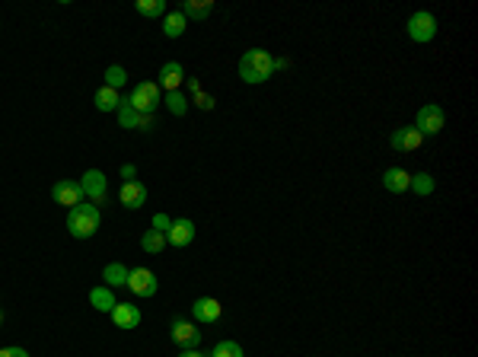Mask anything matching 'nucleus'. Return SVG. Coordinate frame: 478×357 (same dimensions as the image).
Wrapping results in <instances>:
<instances>
[{
	"instance_id": "1",
	"label": "nucleus",
	"mask_w": 478,
	"mask_h": 357,
	"mask_svg": "<svg viewBox=\"0 0 478 357\" xmlns=\"http://www.w3.org/2000/svg\"><path fill=\"white\" fill-rule=\"evenodd\" d=\"M271 74H275V58L265 48H252L239 58V77L245 84H265V80H271Z\"/></svg>"
},
{
	"instance_id": "2",
	"label": "nucleus",
	"mask_w": 478,
	"mask_h": 357,
	"mask_svg": "<svg viewBox=\"0 0 478 357\" xmlns=\"http://www.w3.org/2000/svg\"><path fill=\"white\" fill-rule=\"evenodd\" d=\"M99 208L96 204H77V208H71V214H67V230H71V236L77 239H90L96 230H99Z\"/></svg>"
},
{
	"instance_id": "3",
	"label": "nucleus",
	"mask_w": 478,
	"mask_h": 357,
	"mask_svg": "<svg viewBox=\"0 0 478 357\" xmlns=\"http://www.w3.org/2000/svg\"><path fill=\"white\" fill-rule=\"evenodd\" d=\"M128 102L134 106V112L141 115H153L156 106H160V86L153 84V80H143L131 89V96H128Z\"/></svg>"
},
{
	"instance_id": "4",
	"label": "nucleus",
	"mask_w": 478,
	"mask_h": 357,
	"mask_svg": "<svg viewBox=\"0 0 478 357\" xmlns=\"http://www.w3.org/2000/svg\"><path fill=\"white\" fill-rule=\"evenodd\" d=\"M434 36H437V19H434V13L421 10V13H415V16L408 19V39H412V42H430Z\"/></svg>"
},
{
	"instance_id": "5",
	"label": "nucleus",
	"mask_w": 478,
	"mask_h": 357,
	"mask_svg": "<svg viewBox=\"0 0 478 357\" xmlns=\"http://www.w3.org/2000/svg\"><path fill=\"white\" fill-rule=\"evenodd\" d=\"M128 287H131L134 297H153L156 293V274L150 268H131L128 271Z\"/></svg>"
},
{
	"instance_id": "6",
	"label": "nucleus",
	"mask_w": 478,
	"mask_h": 357,
	"mask_svg": "<svg viewBox=\"0 0 478 357\" xmlns=\"http://www.w3.org/2000/svg\"><path fill=\"white\" fill-rule=\"evenodd\" d=\"M51 198L58 204H64V208H77V204H83V188L73 178H61V182H54Z\"/></svg>"
},
{
	"instance_id": "7",
	"label": "nucleus",
	"mask_w": 478,
	"mask_h": 357,
	"mask_svg": "<svg viewBox=\"0 0 478 357\" xmlns=\"http://www.w3.org/2000/svg\"><path fill=\"white\" fill-rule=\"evenodd\" d=\"M80 188H83V198H90L96 208L106 204V176L99 169H90V173L80 178Z\"/></svg>"
},
{
	"instance_id": "8",
	"label": "nucleus",
	"mask_w": 478,
	"mask_h": 357,
	"mask_svg": "<svg viewBox=\"0 0 478 357\" xmlns=\"http://www.w3.org/2000/svg\"><path fill=\"white\" fill-rule=\"evenodd\" d=\"M173 341H176L179 348H185V351H191V348L201 345V332H198L195 322L176 319V322H173Z\"/></svg>"
},
{
	"instance_id": "9",
	"label": "nucleus",
	"mask_w": 478,
	"mask_h": 357,
	"mask_svg": "<svg viewBox=\"0 0 478 357\" xmlns=\"http://www.w3.org/2000/svg\"><path fill=\"white\" fill-rule=\"evenodd\" d=\"M415 128H418L421 134H437L443 131V109L440 106H424L418 112V121H415Z\"/></svg>"
},
{
	"instance_id": "10",
	"label": "nucleus",
	"mask_w": 478,
	"mask_h": 357,
	"mask_svg": "<svg viewBox=\"0 0 478 357\" xmlns=\"http://www.w3.org/2000/svg\"><path fill=\"white\" fill-rule=\"evenodd\" d=\"M118 198H121L125 208L138 211V208L147 204V185H143V182H125V185H121V191H118Z\"/></svg>"
},
{
	"instance_id": "11",
	"label": "nucleus",
	"mask_w": 478,
	"mask_h": 357,
	"mask_svg": "<svg viewBox=\"0 0 478 357\" xmlns=\"http://www.w3.org/2000/svg\"><path fill=\"white\" fill-rule=\"evenodd\" d=\"M182 80H185V71H182L179 61H166V64L160 67V84L156 86H163L166 93H173V89L182 86Z\"/></svg>"
},
{
	"instance_id": "12",
	"label": "nucleus",
	"mask_w": 478,
	"mask_h": 357,
	"mask_svg": "<svg viewBox=\"0 0 478 357\" xmlns=\"http://www.w3.org/2000/svg\"><path fill=\"white\" fill-rule=\"evenodd\" d=\"M112 322H115L118 328H138V326H141V310H138L134 303H115Z\"/></svg>"
},
{
	"instance_id": "13",
	"label": "nucleus",
	"mask_w": 478,
	"mask_h": 357,
	"mask_svg": "<svg viewBox=\"0 0 478 357\" xmlns=\"http://www.w3.org/2000/svg\"><path fill=\"white\" fill-rule=\"evenodd\" d=\"M421 144H424V134L418 131V128H399V131L392 134V147L395 150H418Z\"/></svg>"
},
{
	"instance_id": "14",
	"label": "nucleus",
	"mask_w": 478,
	"mask_h": 357,
	"mask_svg": "<svg viewBox=\"0 0 478 357\" xmlns=\"http://www.w3.org/2000/svg\"><path fill=\"white\" fill-rule=\"evenodd\" d=\"M191 239H195V223L191 221H173V226H169V233H166V243H173L176 249H179V246H188Z\"/></svg>"
},
{
	"instance_id": "15",
	"label": "nucleus",
	"mask_w": 478,
	"mask_h": 357,
	"mask_svg": "<svg viewBox=\"0 0 478 357\" xmlns=\"http://www.w3.org/2000/svg\"><path fill=\"white\" fill-rule=\"evenodd\" d=\"M191 313H195V319H198V322H217L223 310H220V303H217L214 297H201V300H195Z\"/></svg>"
},
{
	"instance_id": "16",
	"label": "nucleus",
	"mask_w": 478,
	"mask_h": 357,
	"mask_svg": "<svg viewBox=\"0 0 478 357\" xmlns=\"http://www.w3.org/2000/svg\"><path fill=\"white\" fill-rule=\"evenodd\" d=\"M210 10H214V4H210V0H185V4L179 6L182 16L195 19V23H204V19L210 16Z\"/></svg>"
},
{
	"instance_id": "17",
	"label": "nucleus",
	"mask_w": 478,
	"mask_h": 357,
	"mask_svg": "<svg viewBox=\"0 0 478 357\" xmlns=\"http://www.w3.org/2000/svg\"><path fill=\"white\" fill-rule=\"evenodd\" d=\"M408 182H412V176H408L405 169H399V166H392V169L382 173V188L395 191V195H399V191H408Z\"/></svg>"
},
{
	"instance_id": "18",
	"label": "nucleus",
	"mask_w": 478,
	"mask_h": 357,
	"mask_svg": "<svg viewBox=\"0 0 478 357\" xmlns=\"http://www.w3.org/2000/svg\"><path fill=\"white\" fill-rule=\"evenodd\" d=\"M90 303H93L99 313H112L118 300L112 297V291H108V287H93V291H90Z\"/></svg>"
},
{
	"instance_id": "19",
	"label": "nucleus",
	"mask_w": 478,
	"mask_h": 357,
	"mask_svg": "<svg viewBox=\"0 0 478 357\" xmlns=\"http://www.w3.org/2000/svg\"><path fill=\"white\" fill-rule=\"evenodd\" d=\"M118 102H121L118 89L102 86L99 93H96V109H99V112H115V109H118Z\"/></svg>"
},
{
	"instance_id": "20",
	"label": "nucleus",
	"mask_w": 478,
	"mask_h": 357,
	"mask_svg": "<svg viewBox=\"0 0 478 357\" xmlns=\"http://www.w3.org/2000/svg\"><path fill=\"white\" fill-rule=\"evenodd\" d=\"M102 278L108 281V287H125L128 284V268L121 262H108L106 271H102Z\"/></svg>"
},
{
	"instance_id": "21",
	"label": "nucleus",
	"mask_w": 478,
	"mask_h": 357,
	"mask_svg": "<svg viewBox=\"0 0 478 357\" xmlns=\"http://www.w3.org/2000/svg\"><path fill=\"white\" fill-rule=\"evenodd\" d=\"M115 112H118V125H121V128H138V121H141V112H134V106H131V102H128V99H121Z\"/></svg>"
},
{
	"instance_id": "22",
	"label": "nucleus",
	"mask_w": 478,
	"mask_h": 357,
	"mask_svg": "<svg viewBox=\"0 0 478 357\" xmlns=\"http://www.w3.org/2000/svg\"><path fill=\"white\" fill-rule=\"evenodd\" d=\"M163 32H166L169 39H179L182 32H185V16H182V13H169L166 23H163Z\"/></svg>"
},
{
	"instance_id": "23",
	"label": "nucleus",
	"mask_w": 478,
	"mask_h": 357,
	"mask_svg": "<svg viewBox=\"0 0 478 357\" xmlns=\"http://www.w3.org/2000/svg\"><path fill=\"white\" fill-rule=\"evenodd\" d=\"M141 246H143V252L156 256V252L166 246V236H163V233H156V230H147V233H143V239H141Z\"/></svg>"
},
{
	"instance_id": "24",
	"label": "nucleus",
	"mask_w": 478,
	"mask_h": 357,
	"mask_svg": "<svg viewBox=\"0 0 478 357\" xmlns=\"http://www.w3.org/2000/svg\"><path fill=\"white\" fill-rule=\"evenodd\" d=\"M408 188H412L415 195H430V191H434V176H427V173H418V176H412V182H408Z\"/></svg>"
},
{
	"instance_id": "25",
	"label": "nucleus",
	"mask_w": 478,
	"mask_h": 357,
	"mask_svg": "<svg viewBox=\"0 0 478 357\" xmlns=\"http://www.w3.org/2000/svg\"><path fill=\"white\" fill-rule=\"evenodd\" d=\"M141 16H163L166 13V0H138Z\"/></svg>"
},
{
	"instance_id": "26",
	"label": "nucleus",
	"mask_w": 478,
	"mask_h": 357,
	"mask_svg": "<svg viewBox=\"0 0 478 357\" xmlns=\"http://www.w3.org/2000/svg\"><path fill=\"white\" fill-rule=\"evenodd\" d=\"M210 357H245V354H243V348H239L236 341H217Z\"/></svg>"
},
{
	"instance_id": "27",
	"label": "nucleus",
	"mask_w": 478,
	"mask_h": 357,
	"mask_svg": "<svg viewBox=\"0 0 478 357\" xmlns=\"http://www.w3.org/2000/svg\"><path fill=\"white\" fill-rule=\"evenodd\" d=\"M125 84H128V74L121 71L118 64H112V67H108V71H106V86H108V89H121Z\"/></svg>"
},
{
	"instance_id": "28",
	"label": "nucleus",
	"mask_w": 478,
	"mask_h": 357,
	"mask_svg": "<svg viewBox=\"0 0 478 357\" xmlns=\"http://www.w3.org/2000/svg\"><path fill=\"white\" fill-rule=\"evenodd\" d=\"M166 106H169V112H173V115H185L188 102H185V96H182L179 89H173V93H166Z\"/></svg>"
},
{
	"instance_id": "29",
	"label": "nucleus",
	"mask_w": 478,
	"mask_h": 357,
	"mask_svg": "<svg viewBox=\"0 0 478 357\" xmlns=\"http://www.w3.org/2000/svg\"><path fill=\"white\" fill-rule=\"evenodd\" d=\"M169 226H173V221H169L166 214H156V217H153V230H156V233H163V236H166Z\"/></svg>"
},
{
	"instance_id": "30",
	"label": "nucleus",
	"mask_w": 478,
	"mask_h": 357,
	"mask_svg": "<svg viewBox=\"0 0 478 357\" xmlns=\"http://www.w3.org/2000/svg\"><path fill=\"white\" fill-rule=\"evenodd\" d=\"M195 106H198V109H204V112H210V109H214V96H208V93H195Z\"/></svg>"
},
{
	"instance_id": "31",
	"label": "nucleus",
	"mask_w": 478,
	"mask_h": 357,
	"mask_svg": "<svg viewBox=\"0 0 478 357\" xmlns=\"http://www.w3.org/2000/svg\"><path fill=\"white\" fill-rule=\"evenodd\" d=\"M153 128H156V115H141L138 131H153Z\"/></svg>"
},
{
	"instance_id": "32",
	"label": "nucleus",
	"mask_w": 478,
	"mask_h": 357,
	"mask_svg": "<svg viewBox=\"0 0 478 357\" xmlns=\"http://www.w3.org/2000/svg\"><path fill=\"white\" fill-rule=\"evenodd\" d=\"M0 357H29L23 348H0Z\"/></svg>"
},
{
	"instance_id": "33",
	"label": "nucleus",
	"mask_w": 478,
	"mask_h": 357,
	"mask_svg": "<svg viewBox=\"0 0 478 357\" xmlns=\"http://www.w3.org/2000/svg\"><path fill=\"white\" fill-rule=\"evenodd\" d=\"M134 173H138V169H134L131 163H125V166H121V176H125V182H134Z\"/></svg>"
},
{
	"instance_id": "34",
	"label": "nucleus",
	"mask_w": 478,
	"mask_h": 357,
	"mask_svg": "<svg viewBox=\"0 0 478 357\" xmlns=\"http://www.w3.org/2000/svg\"><path fill=\"white\" fill-rule=\"evenodd\" d=\"M179 357H204V354H201V351H198V348H191V351H182Z\"/></svg>"
},
{
	"instance_id": "35",
	"label": "nucleus",
	"mask_w": 478,
	"mask_h": 357,
	"mask_svg": "<svg viewBox=\"0 0 478 357\" xmlns=\"http://www.w3.org/2000/svg\"><path fill=\"white\" fill-rule=\"evenodd\" d=\"M0 322H4V313H0Z\"/></svg>"
}]
</instances>
